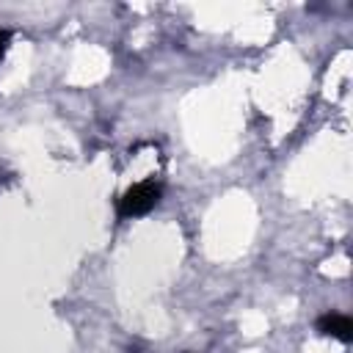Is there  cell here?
I'll list each match as a JSON object with an SVG mask.
<instances>
[{
    "mask_svg": "<svg viewBox=\"0 0 353 353\" xmlns=\"http://www.w3.org/2000/svg\"><path fill=\"white\" fill-rule=\"evenodd\" d=\"M160 199H163V185L154 179H141L119 196L116 212H119V218H141V215L152 212L160 204Z\"/></svg>",
    "mask_w": 353,
    "mask_h": 353,
    "instance_id": "6da1fadb",
    "label": "cell"
},
{
    "mask_svg": "<svg viewBox=\"0 0 353 353\" xmlns=\"http://www.w3.org/2000/svg\"><path fill=\"white\" fill-rule=\"evenodd\" d=\"M317 331L325 334V336H334L339 342H350L353 339V323L347 314H339V312H328L317 320Z\"/></svg>",
    "mask_w": 353,
    "mask_h": 353,
    "instance_id": "7a4b0ae2",
    "label": "cell"
},
{
    "mask_svg": "<svg viewBox=\"0 0 353 353\" xmlns=\"http://www.w3.org/2000/svg\"><path fill=\"white\" fill-rule=\"evenodd\" d=\"M8 41H11V33L0 28V58L6 55V50H8Z\"/></svg>",
    "mask_w": 353,
    "mask_h": 353,
    "instance_id": "3957f363",
    "label": "cell"
}]
</instances>
